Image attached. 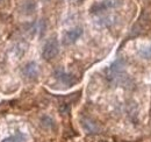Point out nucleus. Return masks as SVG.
<instances>
[{
  "mask_svg": "<svg viewBox=\"0 0 151 142\" xmlns=\"http://www.w3.org/2000/svg\"><path fill=\"white\" fill-rule=\"evenodd\" d=\"M42 124L44 126H47V127H52L54 126V120L51 118H49V117H44L42 119Z\"/></svg>",
  "mask_w": 151,
  "mask_h": 142,
  "instance_id": "9",
  "label": "nucleus"
},
{
  "mask_svg": "<svg viewBox=\"0 0 151 142\" xmlns=\"http://www.w3.org/2000/svg\"><path fill=\"white\" fill-rule=\"evenodd\" d=\"M58 53H59V44L57 38H50L43 47L42 57L45 61H51L58 55Z\"/></svg>",
  "mask_w": 151,
  "mask_h": 142,
  "instance_id": "1",
  "label": "nucleus"
},
{
  "mask_svg": "<svg viewBox=\"0 0 151 142\" xmlns=\"http://www.w3.org/2000/svg\"><path fill=\"white\" fill-rule=\"evenodd\" d=\"M139 55L143 57V58H151V44L150 46H147V47H143L139 49Z\"/></svg>",
  "mask_w": 151,
  "mask_h": 142,
  "instance_id": "7",
  "label": "nucleus"
},
{
  "mask_svg": "<svg viewBox=\"0 0 151 142\" xmlns=\"http://www.w3.org/2000/svg\"><path fill=\"white\" fill-rule=\"evenodd\" d=\"M119 5H120L119 0H104V1H100L98 4H94L91 7V13H101V12H105L107 9L114 8Z\"/></svg>",
  "mask_w": 151,
  "mask_h": 142,
  "instance_id": "3",
  "label": "nucleus"
},
{
  "mask_svg": "<svg viewBox=\"0 0 151 142\" xmlns=\"http://www.w3.org/2000/svg\"><path fill=\"white\" fill-rule=\"evenodd\" d=\"M34 8H35V5L33 4V2H27V4H24L23 5V7H22V9L24 11L23 13H27V14H30V13H33V11H34Z\"/></svg>",
  "mask_w": 151,
  "mask_h": 142,
  "instance_id": "8",
  "label": "nucleus"
},
{
  "mask_svg": "<svg viewBox=\"0 0 151 142\" xmlns=\"http://www.w3.org/2000/svg\"><path fill=\"white\" fill-rule=\"evenodd\" d=\"M83 35V28L81 27H76L70 30H68L64 36H63V43L65 46H70L73 44L75 42L78 41V38H80V36Z\"/></svg>",
  "mask_w": 151,
  "mask_h": 142,
  "instance_id": "2",
  "label": "nucleus"
},
{
  "mask_svg": "<svg viewBox=\"0 0 151 142\" xmlns=\"http://www.w3.org/2000/svg\"><path fill=\"white\" fill-rule=\"evenodd\" d=\"M22 72H23V75H24L27 78H29V79H35V78H37V76H38V65L35 62H29L28 64L24 65Z\"/></svg>",
  "mask_w": 151,
  "mask_h": 142,
  "instance_id": "5",
  "label": "nucleus"
},
{
  "mask_svg": "<svg viewBox=\"0 0 151 142\" xmlns=\"http://www.w3.org/2000/svg\"><path fill=\"white\" fill-rule=\"evenodd\" d=\"M26 140H27V139H26V135H24V134H22V133H17L15 135L9 136V138L2 140L1 142H26Z\"/></svg>",
  "mask_w": 151,
  "mask_h": 142,
  "instance_id": "6",
  "label": "nucleus"
},
{
  "mask_svg": "<svg viewBox=\"0 0 151 142\" xmlns=\"http://www.w3.org/2000/svg\"><path fill=\"white\" fill-rule=\"evenodd\" d=\"M1 1H2V0H0V2H1Z\"/></svg>",
  "mask_w": 151,
  "mask_h": 142,
  "instance_id": "10",
  "label": "nucleus"
},
{
  "mask_svg": "<svg viewBox=\"0 0 151 142\" xmlns=\"http://www.w3.org/2000/svg\"><path fill=\"white\" fill-rule=\"evenodd\" d=\"M55 77H56V79L58 82H60L62 84L68 85V86H71V85L77 83V79L75 77L72 75H70V73H66L64 70H59V69L56 70L55 71Z\"/></svg>",
  "mask_w": 151,
  "mask_h": 142,
  "instance_id": "4",
  "label": "nucleus"
}]
</instances>
